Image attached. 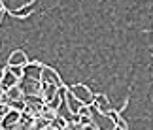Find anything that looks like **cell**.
<instances>
[{
    "label": "cell",
    "mask_w": 153,
    "mask_h": 130,
    "mask_svg": "<svg viewBox=\"0 0 153 130\" xmlns=\"http://www.w3.org/2000/svg\"><path fill=\"white\" fill-rule=\"evenodd\" d=\"M68 91H70V94H72L79 104H83V106H91L93 96H95V94L91 92V89L87 85H83V83H76L72 87H68Z\"/></svg>",
    "instance_id": "obj_1"
},
{
    "label": "cell",
    "mask_w": 153,
    "mask_h": 130,
    "mask_svg": "<svg viewBox=\"0 0 153 130\" xmlns=\"http://www.w3.org/2000/svg\"><path fill=\"white\" fill-rule=\"evenodd\" d=\"M25 64H28V57L21 49H15L8 58V66H25Z\"/></svg>",
    "instance_id": "obj_2"
}]
</instances>
